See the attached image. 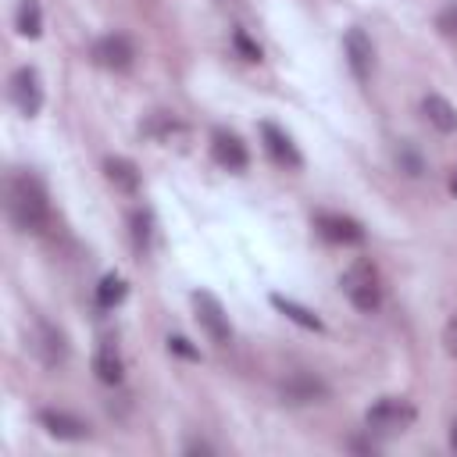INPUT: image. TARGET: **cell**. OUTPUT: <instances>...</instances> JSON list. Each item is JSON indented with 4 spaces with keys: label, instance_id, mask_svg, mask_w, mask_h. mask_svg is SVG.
Masks as SVG:
<instances>
[{
    "label": "cell",
    "instance_id": "10",
    "mask_svg": "<svg viewBox=\"0 0 457 457\" xmlns=\"http://www.w3.org/2000/svg\"><path fill=\"white\" fill-rule=\"evenodd\" d=\"M32 350L39 353V361L46 364V368H57V364H64V357H68V343H64V336L50 325V321H36V336H32Z\"/></svg>",
    "mask_w": 457,
    "mask_h": 457
},
{
    "label": "cell",
    "instance_id": "24",
    "mask_svg": "<svg viewBox=\"0 0 457 457\" xmlns=\"http://www.w3.org/2000/svg\"><path fill=\"white\" fill-rule=\"evenodd\" d=\"M439 29H443L446 36H457V7H450V11L439 14Z\"/></svg>",
    "mask_w": 457,
    "mask_h": 457
},
{
    "label": "cell",
    "instance_id": "6",
    "mask_svg": "<svg viewBox=\"0 0 457 457\" xmlns=\"http://www.w3.org/2000/svg\"><path fill=\"white\" fill-rule=\"evenodd\" d=\"M11 100H14V107L25 118L39 114V107H43V82H39V71L36 68L25 64V68H18L11 75Z\"/></svg>",
    "mask_w": 457,
    "mask_h": 457
},
{
    "label": "cell",
    "instance_id": "20",
    "mask_svg": "<svg viewBox=\"0 0 457 457\" xmlns=\"http://www.w3.org/2000/svg\"><path fill=\"white\" fill-rule=\"evenodd\" d=\"M132 239L139 250L146 246V239H150V218L146 214H132Z\"/></svg>",
    "mask_w": 457,
    "mask_h": 457
},
{
    "label": "cell",
    "instance_id": "15",
    "mask_svg": "<svg viewBox=\"0 0 457 457\" xmlns=\"http://www.w3.org/2000/svg\"><path fill=\"white\" fill-rule=\"evenodd\" d=\"M104 175H107V182H111L114 189H121V193H136V189H139V171H136V164L125 161V157H107V161H104Z\"/></svg>",
    "mask_w": 457,
    "mask_h": 457
},
{
    "label": "cell",
    "instance_id": "4",
    "mask_svg": "<svg viewBox=\"0 0 457 457\" xmlns=\"http://www.w3.org/2000/svg\"><path fill=\"white\" fill-rule=\"evenodd\" d=\"M193 307H196V321H200V328L207 332V339H211L214 346H225V343L232 339V325H228V314H225V307L218 303V296L207 293V289H196V293H193Z\"/></svg>",
    "mask_w": 457,
    "mask_h": 457
},
{
    "label": "cell",
    "instance_id": "7",
    "mask_svg": "<svg viewBox=\"0 0 457 457\" xmlns=\"http://www.w3.org/2000/svg\"><path fill=\"white\" fill-rule=\"evenodd\" d=\"M343 54H346V64L353 71L357 82H368L371 79V64H375V46L368 39L364 29H350L346 39H343Z\"/></svg>",
    "mask_w": 457,
    "mask_h": 457
},
{
    "label": "cell",
    "instance_id": "23",
    "mask_svg": "<svg viewBox=\"0 0 457 457\" xmlns=\"http://www.w3.org/2000/svg\"><path fill=\"white\" fill-rule=\"evenodd\" d=\"M443 343H446V353L457 357V318L446 321V328H443Z\"/></svg>",
    "mask_w": 457,
    "mask_h": 457
},
{
    "label": "cell",
    "instance_id": "19",
    "mask_svg": "<svg viewBox=\"0 0 457 457\" xmlns=\"http://www.w3.org/2000/svg\"><path fill=\"white\" fill-rule=\"evenodd\" d=\"M125 300V282L118 275H104L100 286H96V303L100 307H118Z\"/></svg>",
    "mask_w": 457,
    "mask_h": 457
},
{
    "label": "cell",
    "instance_id": "16",
    "mask_svg": "<svg viewBox=\"0 0 457 457\" xmlns=\"http://www.w3.org/2000/svg\"><path fill=\"white\" fill-rule=\"evenodd\" d=\"M14 29H18L25 39H36V36L43 32V11H39V0H18Z\"/></svg>",
    "mask_w": 457,
    "mask_h": 457
},
{
    "label": "cell",
    "instance_id": "13",
    "mask_svg": "<svg viewBox=\"0 0 457 457\" xmlns=\"http://www.w3.org/2000/svg\"><path fill=\"white\" fill-rule=\"evenodd\" d=\"M318 232L328 243H343V246L364 243V228L353 218H346V214H318Z\"/></svg>",
    "mask_w": 457,
    "mask_h": 457
},
{
    "label": "cell",
    "instance_id": "21",
    "mask_svg": "<svg viewBox=\"0 0 457 457\" xmlns=\"http://www.w3.org/2000/svg\"><path fill=\"white\" fill-rule=\"evenodd\" d=\"M236 46L243 50V57H246V61H261V46H257V43H250V36H246L243 29H236Z\"/></svg>",
    "mask_w": 457,
    "mask_h": 457
},
{
    "label": "cell",
    "instance_id": "26",
    "mask_svg": "<svg viewBox=\"0 0 457 457\" xmlns=\"http://www.w3.org/2000/svg\"><path fill=\"white\" fill-rule=\"evenodd\" d=\"M450 189H453V193H457V175H453V182H450Z\"/></svg>",
    "mask_w": 457,
    "mask_h": 457
},
{
    "label": "cell",
    "instance_id": "3",
    "mask_svg": "<svg viewBox=\"0 0 457 457\" xmlns=\"http://www.w3.org/2000/svg\"><path fill=\"white\" fill-rule=\"evenodd\" d=\"M411 421H414V407H411V400H400V396H382L364 414L368 432H386V436L389 432H403Z\"/></svg>",
    "mask_w": 457,
    "mask_h": 457
},
{
    "label": "cell",
    "instance_id": "17",
    "mask_svg": "<svg viewBox=\"0 0 457 457\" xmlns=\"http://www.w3.org/2000/svg\"><path fill=\"white\" fill-rule=\"evenodd\" d=\"M93 371H96V378L107 382V386H118V382H121V357L114 353L111 343H104V346L96 350V357H93Z\"/></svg>",
    "mask_w": 457,
    "mask_h": 457
},
{
    "label": "cell",
    "instance_id": "14",
    "mask_svg": "<svg viewBox=\"0 0 457 457\" xmlns=\"http://www.w3.org/2000/svg\"><path fill=\"white\" fill-rule=\"evenodd\" d=\"M421 111H425V118H428L432 129H439V132H457V107H453L446 96L428 93V96L421 100Z\"/></svg>",
    "mask_w": 457,
    "mask_h": 457
},
{
    "label": "cell",
    "instance_id": "12",
    "mask_svg": "<svg viewBox=\"0 0 457 457\" xmlns=\"http://www.w3.org/2000/svg\"><path fill=\"white\" fill-rule=\"evenodd\" d=\"M211 154H214V161H218L221 168H228V171H243L246 161H250L243 139L232 136V132H225V129H218V132L211 136Z\"/></svg>",
    "mask_w": 457,
    "mask_h": 457
},
{
    "label": "cell",
    "instance_id": "22",
    "mask_svg": "<svg viewBox=\"0 0 457 457\" xmlns=\"http://www.w3.org/2000/svg\"><path fill=\"white\" fill-rule=\"evenodd\" d=\"M168 350H175L179 357H189V361H196V357H200V353L189 346V339H186V336H168Z\"/></svg>",
    "mask_w": 457,
    "mask_h": 457
},
{
    "label": "cell",
    "instance_id": "11",
    "mask_svg": "<svg viewBox=\"0 0 457 457\" xmlns=\"http://www.w3.org/2000/svg\"><path fill=\"white\" fill-rule=\"evenodd\" d=\"M39 425H43L54 439H64V443H79V439L89 436V425H86V421H79V418L68 414V411H54V407L39 411Z\"/></svg>",
    "mask_w": 457,
    "mask_h": 457
},
{
    "label": "cell",
    "instance_id": "25",
    "mask_svg": "<svg viewBox=\"0 0 457 457\" xmlns=\"http://www.w3.org/2000/svg\"><path fill=\"white\" fill-rule=\"evenodd\" d=\"M450 446L457 450V421H453V428H450Z\"/></svg>",
    "mask_w": 457,
    "mask_h": 457
},
{
    "label": "cell",
    "instance_id": "18",
    "mask_svg": "<svg viewBox=\"0 0 457 457\" xmlns=\"http://www.w3.org/2000/svg\"><path fill=\"white\" fill-rule=\"evenodd\" d=\"M271 307H275V311H282V314H286L289 321H296L300 328H311V332H318V328H321V318H318V314H311L307 307H300L296 300H286V296H278V293H275V296H271Z\"/></svg>",
    "mask_w": 457,
    "mask_h": 457
},
{
    "label": "cell",
    "instance_id": "9",
    "mask_svg": "<svg viewBox=\"0 0 457 457\" xmlns=\"http://www.w3.org/2000/svg\"><path fill=\"white\" fill-rule=\"evenodd\" d=\"M261 139H264V150H268V157H271L275 164H282V168H300V164H303L296 143H293L278 125L261 121Z\"/></svg>",
    "mask_w": 457,
    "mask_h": 457
},
{
    "label": "cell",
    "instance_id": "1",
    "mask_svg": "<svg viewBox=\"0 0 457 457\" xmlns=\"http://www.w3.org/2000/svg\"><path fill=\"white\" fill-rule=\"evenodd\" d=\"M7 218L18 232L39 236L50 221V207H46V189L39 186L36 175L29 171H14L7 179Z\"/></svg>",
    "mask_w": 457,
    "mask_h": 457
},
{
    "label": "cell",
    "instance_id": "8",
    "mask_svg": "<svg viewBox=\"0 0 457 457\" xmlns=\"http://www.w3.org/2000/svg\"><path fill=\"white\" fill-rule=\"evenodd\" d=\"M278 389H282V400H286V403H318V400L328 396V386H325L318 375H311V371H293V375H286V382H282Z\"/></svg>",
    "mask_w": 457,
    "mask_h": 457
},
{
    "label": "cell",
    "instance_id": "5",
    "mask_svg": "<svg viewBox=\"0 0 457 457\" xmlns=\"http://www.w3.org/2000/svg\"><path fill=\"white\" fill-rule=\"evenodd\" d=\"M93 61L100 68H107V71H129L132 61H136V46L129 43V36L111 32V36H104V39L93 43Z\"/></svg>",
    "mask_w": 457,
    "mask_h": 457
},
{
    "label": "cell",
    "instance_id": "2",
    "mask_svg": "<svg viewBox=\"0 0 457 457\" xmlns=\"http://www.w3.org/2000/svg\"><path fill=\"white\" fill-rule=\"evenodd\" d=\"M343 293H346V300H350L357 311H364V314L378 311V303H382V289H378L375 268H371L368 261H353V264L343 271Z\"/></svg>",
    "mask_w": 457,
    "mask_h": 457
}]
</instances>
